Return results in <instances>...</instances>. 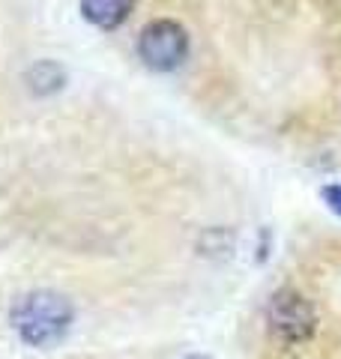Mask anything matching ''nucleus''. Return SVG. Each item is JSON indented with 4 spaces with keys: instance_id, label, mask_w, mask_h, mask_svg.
Masks as SVG:
<instances>
[{
    "instance_id": "obj_1",
    "label": "nucleus",
    "mask_w": 341,
    "mask_h": 359,
    "mask_svg": "<svg viewBox=\"0 0 341 359\" xmlns=\"http://www.w3.org/2000/svg\"><path fill=\"white\" fill-rule=\"evenodd\" d=\"M72 323L69 299L54 290H33L13 309V327L33 347H51L66 335Z\"/></svg>"
},
{
    "instance_id": "obj_2",
    "label": "nucleus",
    "mask_w": 341,
    "mask_h": 359,
    "mask_svg": "<svg viewBox=\"0 0 341 359\" xmlns=\"http://www.w3.org/2000/svg\"><path fill=\"white\" fill-rule=\"evenodd\" d=\"M138 54L141 60L156 72H168L177 69L189 54V36L177 21H150L141 36H138Z\"/></svg>"
},
{
    "instance_id": "obj_3",
    "label": "nucleus",
    "mask_w": 341,
    "mask_h": 359,
    "mask_svg": "<svg viewBox=\"0 0 341 359\" xmlns=\"http://www.w3.org/2000/svg\"><path fill=\"white\" fill-rule=\"evenodd\" d=\"M269 323L281 339L302 341V339H309L314 330V311L300 294L281 290V294H276L269 302Z\"/></svg>"
},
{
    "instance_id": "obj_4",
    "label": "nucleus",
    "mask_w": 341,
    "mask_h": 359,
    "mask_svg": "<svg viewBox=\"0 0 341 359\" xmlns=\"http://www.w3.org/2000/svg\"><path fill=\"white\" fill-rule=\"evenodd\" d=\"M132 6H135V0H81L84 18L93 21L96 27H105V30L120 27L123 21L129 18Z\"/></svg>"
},
{
    "instance_id": "obj_5",
    "label": "nucleus",
    "mask_w": 341,
    "mask_h": 359,
    "mask_svg": "<svg viewBox=\"0 0 341 359\" xmlns=\"http://www.w3.org/2000/svg\"><path fill=\"white\" fill-rule=\"evenodd\" d=\"M30 84H33V90H39V93H45V90H57L63 84V72L57 69L54 63L42 60L30 69Z\"/></svg>"
},
{
    "instance_id": "obj_6",
    "label": "nucleus",
    "mask_w": 341,
    "mask_h": 359,
    "mask_svg": "<svg viewBox=\"0 0 341 359\" xmlns=\"http://www.w3.org/2000/svg\"><path fill=\"white\" fill-rule=\"evenodd\" d=\"M323 198H326V204L333 207L335 212H341V186H326L323 189Z\"/></svg>"
},
{
    "instance_id": "obj_7",
    "label": "nucleus",
    "mask_w": 341,
    "mask_h": 359,
    "mask_svg": "<svg viewBox=\"0 0 341 359\" xmlns=\"http://www.w3.org/2000/svg\"><path fill=\"white\" fill-rule=\"evenodd\" d=\"M192 359H201V356H192Z\"/></svg>"
}]
</instances>
